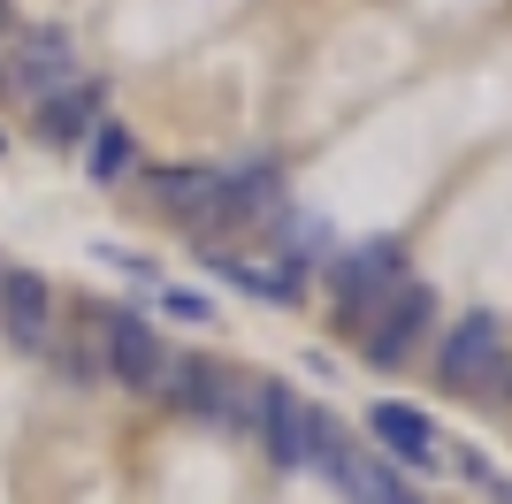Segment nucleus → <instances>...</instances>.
Returning a JSON list of instances; mask_svg holds the SVG:
<instances>
[{
    "label": "nucleus",
    "instance_id": "2eb2a0df",
    "mask_svg": "<svg viewBox=\"0 0 512 504\" xmlns=\"http://www.w3.org/2000/svg\"><path fill=\"white\" fill-rule=\"evenodd\" d=\"M497 497H505V504H512V482H497Z\"/></svg>",
    "mask_w": 512,
    "mask_h": 504
},
{
    "label": "nucleus",
    "instance_id": "20e7f679",
    "mask_svg": "<svg viewBox=\"0 0 512 504\" xmlns=\"http://www.w3.org/2000/svg\"><path fill=\"white\" fill-rule=\"evenodd\" d=\"M398 268H406V252L390 245V237H375V245L344 252L337 268H329V291H337V306H344L352 321H367L390 291H398Z\"/></svg>",
    "mask_w": 512,
    "mask_h": 504
},
{
    "label": "nucleus",
    "instance_id": "9b49d317",
    "mask_svg": "<svg viewBox=\"0 0 512 504\" xmlns=\"http://www.w3.org/2000/svg\"><path fill=\"white\" fill-rule=\"evenodd\" d=\"M100 130V84H69L54 100H39V138L46 146H77Z\"/></svg>",
    "mask_w": 512,
    "mask_h": 504
},
{
    "label": "nucleus",
    "instance_id": "f257e3e1",
    "mask_svg": "<svg viewBox=\"0 0 512 504\" xmlns=\"http://www.w3.org/2000/svg\"><path fill=\"white\" fill-rule=\"evenodd\" d=\"M260 436H268V451H276L283 466H329V451H337V420L329 413H306L299 390H283V382H268V413H260Z\"/></svg>",
    "mask_w": 512,
    "mask_h": 504
},
{
    "label": "nucleus",
    "instance_id": "4468645a",
    "mask_svg": "<svg viewBox=\"0 0 512 504\" xmlns=\"http://www.w3.org/2000/svg\"><path fill=\"white\" fill-rule=\"evenodd\" d=\"M161 314H176V321H214V306H207V291H161Z\"/></svg>",
    "mask_w": 512,
    "mask_h": 504
},
{
    "label": "nucleus",
    "instance_id": "f8f14e48",
    "mask_svg": "<svg viewBox=\"0 0 512 504\" xmlns=\"http://www.w3.org/2000/svg\"><path fill=\"white\" fill-rule=\"evenodd\" d=\"M321 474H337V482H344V497H352V504H421V497H406V489L390 482V474H383L375 459H360L352 443H337Z\"/></svg>",
    "mask_w": 512,
    "mask_h": 504
},
{
    "label": "nucleus",
    "instance_id": "ddd939ff",
    "mask_svg": "<svg viewBox=\"0 0 512 504\" xmlns=\"http://www.w3.org/2000/svg\"><path fill=\"white\" fill-rule=\"evenodd\" d=\"M130 161H138V146H130L123 123H100V130H92V176H100V184H115Z\"/></svg>",
    "mask_w": 512,
    "mask_h": 504
},
{
    "label": "nucleus",
    "instance_id": "9d476101",
    "mask_svg": "<svg viewBox=\"0 0 512 504\" xmlns=\"http://www.w3.org/2000/svg\"><path fill=\"white\" fill-rule=\"evenodd\" d=\"M207 268L230 283V291H253V298H306V268L299 260H283V268H268V260H237V252H207Z\"/></svg>",
    "mask_w": 512,
    "mask_h": 504
},
{
    "label": "nucleus",
    "instance_id": "7ed1b4c3",
    "mask_svg": "<svg viewBox=\"0 0 512 504\" xmlns=\"http://www.w3.org/2000/svg\"><path fill=\"white\" fill-rule=\"evenodd\" d=\"M428 314H436V298H428V283H398V291L375 306V314L360 321V336H367V359L375 367H398V359L413 352L428 336Z\"/></svg>",
    "mask_w": 512,
    "mask_h": 504
},
{
    "label": "nucleus",
    "instance_id": "6e6552de",
    "mask_svg": "<svg viewBox=\"0 0 512 504\" xmlns=\"http://www.w3.org/2000/svg\"><path fill=\"white\" fill-rule=\"evenodd\" d=\"M367 436L383 443L390 459H406V466H436V459H444L428 413H421V405H398V398H375V405H367Z\"/></svg>",
    "mask_w": 512,
    "mask_h": 504
},
{
    "label": "nucleus",
    "instance_id": "423d86ee",
    "mask_svg": "<svg viewBox=\"0 0 512 504\" xmlns=\"http://www.w3.org/2000/svg\"><path fill=\"white\" fill-rule=\"evenodd\" d=\"M0 329L23 352H46V336H54V291H46V275L0 268Z\"/></svg>",
    "mask_w": 512,
    "mask_h": 504
},
{
    "label": "nucleus",
    "instance_id": "39448f33",
    "mask_svg": "<svg viewBox=\"0 0 512 504\" xmlns=\"http://www.w3.org/2000/svg\"><path fill=\"white\" fill-rule=\"evenodd\" d=\"M497 359H505V321L482 306V314H459L444 336V352H436V367H444L451 390H474L482 375H497Z\"/></svg>",
    "mask_w": 512,
    "mask_h": 504
},
{
    "label": "nucleus",
    "instance_id": "dca6fc26",
    "mask_svg": "<svg viewBox=\"0 0 512 504\" xmlns=\"http://www.w3.org/2000/svg\"><path fill=\"white\" fill-rule=\"evenodd\" d=\"M497 390H505V398H512V375H505V382H497Z\"/></svg>",
    "mask_w": 512,
    "mask_h": 504
},
{
    "label": "nucleus",
    "instance_id": "f03ea898",
    "mask_svg": "<svg viewBox=\"0 0 512 504\" xmlns=\"http://www.w3.org/2000/svg\"><path fill=\"white\" fill-rule=\"evenodd\" d=\"M100 375H115L123 390H161L169 375V352H161V336L146 329V314H107L100 321Z\"/></svg>",
    "mask_w": 512,
    "mask_h": 504
},
{
    "label": "nucleus",
    "instance_id": "0eeeda50",
    "mask_svg": "<svg viewBox=\"0 0 512 504\" xmlns=\"http://www.w3.org/2000/svg\"><path fill=\"white\" fill-rule=\"evenodd\" d=\"M16 84L31 92V100L69 92V84H77V46H69V31H23V46H16Z\"/></svg>",
    "mask_w": 512,
    "mask_h": 504
},
{
    "label": "nucleus",
    "instance_id": "1a4fd4ad",
    "mask_svg": "<svg viewBox=\"0 0 512 504\" xmlns=\"http://www.w3.org/2000/svg\"><path fill=\"white\" fill-rule=\"evenodd\" d=\"M153 191H161V207H169L176 222H192V230L222 222V176H214V168H153Z\"/></svg>",
    "mask_w": 512,
    "mask_h": 504
}]
</instances>
